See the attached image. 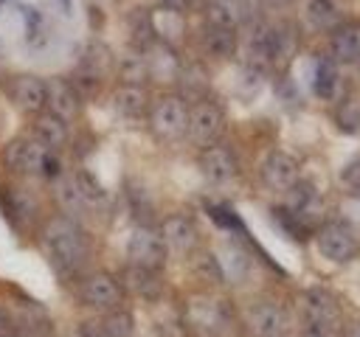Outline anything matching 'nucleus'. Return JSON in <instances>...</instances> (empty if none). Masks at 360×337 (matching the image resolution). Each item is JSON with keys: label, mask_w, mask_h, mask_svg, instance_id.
I'll return each instance as SVG.
<instances>
[{"label": "nucleus", "mask_w": 360, "mask_h": 337, "mask_svg": "<svg viewBox=\"0 0 360 337\" xmlns=\"http://www.w3.org/2000/svg\"><path fill=\"white\" fill-rule=\"evenodd\" d=\"M287 194H290L287 211H290V213H295V216H298L301 211H307V208L315 202V188H312L309 183H301V180H298Z\"/></svg>", "instance_id": "nucleus-32"}, {"label": "nucleus", "mask_w": 360, "mask_h": 337, "mask_svg": "<svg viewBox=\"0 0 360 337\" xmlns=\"http://www.w3.org/2000/svg\"><path fill=\"white\" fill-rule=\"evenodd\" d=\"M149 126L163 140H177L188 126V104L180 95H160L149 110Z\"/></svg>", "instance_id": "nucleus-3"}, {"label": "nucleus", "mask_w": 360, "mask_h": 337, "mask_svg": "<svg viewBox=\"0 0 360 337\" xmlns=\"http://www.w3.org/2000/svg\"><path fill=\"white\" fill-rule=\"evenodd\" d=\"M42 247L56 275H79L90 258V239L82 225L65 213L51 216L42 227Z\"/></svg>", "instance_id": "nucleus-1"}, {"label": "nucleus", "mask_w": 360, "mask_h": 337, "mask_svg": "<svg viewBox=\"0 0 360 337\" xmlns=\"http://www.w3.org/2000/svg\"><path fill=\"white\" fill-rule=\"evenodd\" d=\"M6 95L25 115H37L45 110V81L34 73H14L6 81Z\"/></svg>", "instance_id": "nucleus-9"}, {"label": "nucleus", "mask_w": 360, "mask_h": 337, "mask_svg": "<svg viewBox=\"0 0 360 337\" xmlns=\"http://www.w3.org/2000/svg\"><path fill=\"white\" fill-rule=\"evenodd\" d=\"M129 39H132V45L138 48V51H152L155 48V42H158V28H155V22H152V14L146 11V8H135L132 14H129Z\"/></svg>", "instance_id": "nucleus-24"}, {"label": "nucleus", "mask_w": 360, "mask_h": 337, "mask_svg": "<svg viewBox=\"0 0 360 337\" xmlns=\"http://www.w3.org/2000/svg\"><path fill=\"white\" fill-rule=\"evenodd\" d=\"M222 126H225V112L217 101L211 98H200L194 107H188V126H186V135L191 138L194 146L200 149H208V146H217L219 135H222Z\"/></svg>", "instance_id": "nucleus-2"}, {"label": "nucleus", "mask_w": 360, "mask_h": 337, "mask_svg": "<svg viewBox=\"0 0 360 337\" xmlns=\"http://www.w3.org/2000/svg\"><path fill=\"white\" fill-rule=\"evenodd\" d=\"M53 194H56V202L62 205L65 216H70V219H76V222H79V216L87 213V208H90L87 199L82 197V191H79V185H76V180H73V174H59L56 183H53Z\"/></svg>", "instance_id": "nucleus-20"}, {"label": "nucleus", "mask_w": 360, "mask_h": 337, "mask_svg": "<svg viewBox=\"0 0 360 337\" xmlns=\"http://www.w3.org/2000/svg\"><path fill=\"white\" fill-rule=\"evenodd\" d=\"M186 317L200 334H217L228 323V309L214 298H194L188 303Z\"/></svg>", "instance_id": "nucleus-14"}, {"label": "nucleus", "mask_w": 360, "mask_h": 337, "mask_svg": "<svg viewBox=\"0 0 360 337\" xmlns=\"http://www.w3.org/2000/svg\"><path fill=\"white\" fill-rule=\"evenodd\" d=\"M343 337H360V320L357 323H349L346 331H343Z\"/></svg>", "instance_id": "nucleus-39"}, {"label": "nucleus", "mask_w": 360, "mask_h": 337, "mask_svg": "<svg viewBox=\"0 0 360 337\" xmlns=\"http://www.w3.org/2000/svg\"><path fill=\"white\" fill-rule=\"evenodd\" d=\"M262 180L273 191H290L298 183V163L287 152L273 149L262 163Z\"/></svg>", "instance_id": "nucleus-12"}, {"label": "nucleus", "mask_w": 360, "mask_h": 337, "mask_svg": "<svg viewBox=\"0 0 360 337\" xmlns=\"http://www.w3.org/2000/svg\"><path fill=\"white\" fill-rule=\"evenodd\" d=\"M31 138L39 140L48 152H56V149L68 146L70 129H68L65 121H59L56 115H51L48 110H42V112H37L34 121H31Z\"/></svg>", "instance_id": "nucleus-15"}, {"label": "nucleus", "mask_w": 360, "mask_h": 337, "mask_svg": "<svg viewBox=\"0 0 360 337\" xmlns=\"http://www.w3.org/2000/svg\"><path fill=\"white\" fill-rule=\"evenodd\" d=\"M121 286L129 289V292H135V295H141V298H146V300L158 298L160 289H163L160 275H158L155 270H143V267H132V264H129V270H127Z\"/></svg>", "instance_id": "nucleus-22"}, {"label": "nucleus", "mask_w": 360, "mask_h": 337, "mask_svg": "<svg viewBox=\"0 0 360 337\" xmlns=\"http://www.w3.org/2000/svg\"><path fill=\"white\" fill-rule=\"evenodd\" d=\"M253 22H259L253 0H208L205 3V25L236 31V28L253 25Z\"/></svg>", "instance_id": "nucleus-8"}, {"label": "nucleus", "mask_w": 360, "mask_h": 337, "mask_svg": "<svg viewBox=\"0 0 360 337\" xmlns=\"http://www.w3.org/2000/svg\"><path fill=\"white\" fill-rule=\"evenodd\" d=\"M217 264L222 270V278H228V281H245L248 272H250V258L236 244H225L217 253Z\"/></svg>", "instance_id": "nucleus-25"}, {"label": "nucleus", "mask_w": 360, "mask_h": 337, "mask_svg": "<svg viewBox=\"0 0 360 337\" xmlns=\"http://www.w3.org/2000/svg\"><path fill=\"white\" fill-rule=\"evenodd\" d=\"M107 337H132V317L129 312H121V309H110V315L101 320Z\"/></svg>", "instance_id": "nucleus-31"}, {"label": "nucleus", "mask_w": 360, "mask_h": 337, "mask_svg": "<svg viewBox=\"0 0 360 337\" xmlns=\"http://www.w3.org/2000/svg\"><path fill=\"white\" fill-rule=\"evenodd\" d=\"M304 315L307 320H315V323H323V326H332L338 320V300L329 289H307L304 292Z\"/></svg>", "instance_id": "nucleus-18"}, {"label": "nucleus", "mask_w": 360, "mask_h": 337, "mask_svg": "<svg viewBox=\"0 0 360 337\" xmlns=\"http://www.w3.org/2000/svg\"><path fill=\"white\" fill-rule=\"evenodd\" d=\"M118 76H121V84H143L149 79V62L143 56H127L121 59Z\"/></svg>", "instance_id": "nucleus-28"}, {"label": "nucleus", "mask_w": 360, "mask_h": 337, "mask_svg": "<svg viewBox=\"0 0 360 337\" xmlns=\"http://www.w3.org/2000/svg\"><path fill=\"white\" fill-rule=\"evenodd\" d=\"M250 329L256 337H284L287 331V315L278 303L262 300L256 306H250Z\"/></svg>", "instance_id": "nucleus-16"}, {"label": "nucleus", "mask_w": 360, "mask_h": 337, "mask_svg": "<svg viewBox=\"0 0 360 337\" xmlns=\"http://www.w3.org/2000/svg\"><path fill=\"white\" fill-rule=\"evenodd\" d=\"M200 45L214 59H231L236 53V48H239V39H236V31H231V28L205 25L202 37H200Z\"/></svg>", "instance_id": "nucleus-21"}, {"label": "nucleus", "mask_w": 360, "mask_h": 337, "mask_svg": "<svg viewBox=\"0 0 360 337\" xmlns=\"http://www.w3.org/2000/svg\"><path fill=\"white\" fill-rule=\"evenodd\" d=\"M73 180H76V185H79V191H82V197L87 199V205H90V208H93V205H98V202L104 199V191H101L98 180H96L90 171H76V174H73Z\"/></svg>", "instance_id": "nucleus-33"}, {"label": "nucleus", "mask_w": 360, "mask_h": 337, "mask_svg": "<svg viewBox=\"0 0 360 337\" xmlns=\"http://www.w3.org/2000/svg\"><path fill=\"white\" fill-rule=\"evenodd\" d=\"M270 8H287V6H292L295 0H264Z\"/></svg>", "instance_id": "nucleus-40"}, {"label": "nucleus", "mask_w": 360, "mask_h": 337, "mask_svg": "<svg viewBox=\"0 0 360 337\" xmlns=\"http://www.w3.org/2000/svg\"><path fill=\"white\" fill-rule=\"evenodd\" d=\"M298 337H332V326H323V323L307 320V323H304V329L298 331Z\"/></svg>", "instance_id": "nucleus-35"}, {"label": "nucleus", "mask_w": 360, "mask_h": 337, "mask_svg": "<svg viewBox=\"0 0 360 337\" xmlns=\"http://www.w3.org/2000/svg\"><path fill=\"white\" fill-rule=\"evenodd\" d=\"M0 337H20V334H17L8 323H3V320H0Z\"/></svg>", "instance_id": "nucleus-41"}, {"label": "nucleus", "mask_w": 360, "mask_h": 337, "mask_svg": "<svg viewBox=\"0 0 360 337\" xmlns=\"http://www.w3.org/2000/svg\"><path fill=\"white\" fill-rule=\"evenodd\" d=\"M338 126L349 135L360 132V101L357 98H346L340 107H338V115H335Z\"/></svg>", "instance_id": "nucleus-30"}, {"label": "nucleus", "mask_w": 360, "mask_h": 337, "mask_svg": "<svg viewBox=\"0 0 360 337\" xmlns=\"http://www.w3.org/2000/svg\"><path fill=\"white\" fill-rule=\"evenodd\" d=\"M112 110L121 118H138V115L149 112V95H146L143 84H121L112 93Z\"/></svg>", "instance_id": "nucleus-19"}, {"label": "nucleus", "mask_w": 360, "mask_h": 337, "mask_svg": "<svg viewBox=\"0 0 360 337\" xmlns=\"http://www.w3.org/2000/svg\"><path fill=\"white\" fill-rule=\"evenodd\" d=\"M68 81H70V87L76 90V95H79L82 101L96 98V95L101 93V76H98V73H93V70H90V67H84V65H79V67H76V73H73Z\"/></svg>", "instance_id": "nucleus-27"}, {"label": "nucleus", "mask_w": 360, "mask_h": 337, "mask_svg": "<svg viewBox=\"0 0 360 337\" xmlns=\"http://www.w3.org/2000/svg\"><path fill=\"white\" fill-rule=\"evenodd\" d=\"M160 239H163V247L166 253L172 256H188L194 247H197V225L191 216L186 213H172L160 222Z\"/></svg>", "instance_id": "nucleus-10"}, {"label": "nucleus", "mask_w": 360, "mask_h": 337, "mask_svg": "<svg viewBox=\"0 0 360 337\" xmlns=\"http://www.w3.org/2000/svg\"><path fill=\"white\" fill-rule=\"evenodd\" d=\"M160 3H163L166 11H183V8L191 6V0H160Z\"/></svg>", "instance_id": "nucleus-38"}, {"label": "nucleus", "mask_w": 360, "mask_h": 337, "mask_svg": "<svg viewBox=\"0 0 360 337\" xmlns=\"http://www.w3.org/2000/svg\"><path fill=\"white\" fill-rule=\"evenodd\" d=\"M208 213L219 222V227H236V225H239V219H236L231 211H225V208H208Z\"/></svg>", "instance_id": "nucleus-36"}, {"label": "nucleus", "mask_w": 360, "mask_h": 337, "mask_svg": "<svg viewBox=\"0 0 360 337\" xmlns=\"http://www.w3.org/2000/svg\"><path fill=\"white\" fill-rule=\"evenodd\" d=\"M127 256H129V264L132 267H143V270H160L163 261H166V247H163V239L158 230L141 225L132 230L129 242H127Z\"/></svg>", "instance_id": "nucleus-6"}, {"label": "nucleus", "mask_w": 360, "mask_h": 337, "mask_svg": "<svg viewBox=\"0 0 360 337\" xmlns=\"http://www.w3.org/2000/svg\"><path fill=\"white\" fill-rule=\"evenodd\" d=\"M45 110L70 126L82 112V98L76 95V90L70 87L68 79L56 76V79L45 81Z\"/></svg>", "instance_id": "nucleus-11"}, {"label": "nucleus", "mask_w": 360, "mask_h": 337, "mask_svg": "<svg viewBox=\"0 0 360 337\" xmlns=\"http://www.w3.org/2000/svg\"><path fill=\"white\" fill-rule=\"evenodd\" d=\"M79 337H107V331H104L101 320H87L79 326Z\"/></svg>", "instance_id": "nucleus-37"}, {"label": "nucleus", "mask_w": 360, "mask_h": 337, "mask_svg": "<svg viewBox=\"0 0 360 337\" xmlns=\"http://www.w3.org/2000/svg\"><path fill=\"white\" fill-rule=\"evenodd\" d=\"M200 174L211 183V185H225L236 177V157L231 149L225 146H208L200 154Z\"/></svg>", "instance_id": "nucleus-13"}, {"label": "nucleus", "mask_w": 360, "mask_h": 337, "mask_svg": "<svg viewBox=\"0 0 360 337\" xmlns=\"http://www.w3.org/2000/svg\"><path fill=\"white\" fill-rule=\"evenodd\" d=\"M121 298H124V286L110 272H90L79 281V300L96 312L118 309Z\"/></svg>", "instance_id": "nucleus-5"}, {"label": "nucleus", "mask_w": 360, "mask_h": 337, "mask_svg": "<svg viewBox=\"0 0 360 337\" xmlns=\"http://www.w3.org/2000/svg\"><path fill=\"white\" fill-rule=\"evenodd\" d=\"M315 244H318V253L335 264H346L357 256L360 244L354 239V233L343 225V222H326L318 236H315Z\"/></svg>", "instance_id": "nucleus-7"}, {"label": "nucleus", "mask_w": 360, "mask_h": 337, "mask_svg": "<svg viewBox=\"0 0 360 337\" xmlns=\"http://www.w3.org/2000/svg\"><path fill=\"white\" fill-rule=\"evenodd\" d=\"M82 65H84V67H90L93 73L104 76V70L112 65V53H110V48H107L104 42H90V45H87V51H84Z\"/></svg>", "instance_id": "nucleus-29"}, {"label": "nucleus", "mask_w": 360, "mask_h": 337, "mask_svg": "<svg viewBox=\"0 0 360 337\" xmlns=\"http://www.w3.org/2000/svg\"><path fill=\"white\" fill-rule=\"evenodd\" d=\"M312 90L321 98H332L338 90V65L332 59H318L312 70Z\"/></svg>", "instance_id": "nucleus-26"}, {"label": "nucleus", "mask_w": 360, "mask_h": 337, "mask_svg": "<svg viewBox=\"0 0 360 337\" xmlns=\"http://www.w3.org/2000/svg\"><path fill=\"white\" fill-rule=\"evenodd\" d=\"M332 62L335 65H354L360 62V25H338L329 39Z\"/></svg>", "instance_id": "nucleus-17"}, {"label": "nucleus", "mask_w": 360, "mask_h": 337, "mask_svg": "<svg viewBox=\"0 0 360 337\" xmlns=\"http://www.w3.org/2000/svg\"><path fill=\"white\" fill-rule=\"evenodd\" d=\"M304 17L315 31H335L340 25V8L335 6V0H307Z\"/></svg>", "instance_id": "nucleus-23"}, {"label": "nucleus", "mask_w": 360, "mask_h": 337, "mask_svg": "<svg viewBox=\"0 0 360 337\" xmlns=\"http://www.w3.org/2000/svg\"><path fill=\"white\" fill-rule=\"evenodd\" d=\"M340 180H343L346 188H352V191L360 194V157H354V160L340 171Z\"/></svg>", "instance_id": "nucleus-34"}, {"label": "nucleus", "mask_w": 360, "mask_h": 337, "mask_svg": "<svg viewBox=\"0 0 360 337\" xmlns=\"http://www.w3.org/2000/svg\"><path fill=\"white\" fill-rule=\"evenodd\" d=\"M48 149L34 140L31 135H20L14 140H8L3 146V163L6 168H11L14 174H22V177H31V174H42V166L48 160Z\"/></svg>", "instance_id": "nucleus-4"}]
</instances>
